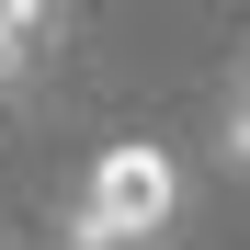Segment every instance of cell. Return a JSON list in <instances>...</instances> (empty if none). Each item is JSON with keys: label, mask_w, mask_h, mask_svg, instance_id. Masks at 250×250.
I'll list each match as a JSON object with an SVG mask.
<instances>
[{"label": "cell", "mask_w": 250, "mask_h": 250, "mask_svg": "<svg viewBox=\"0 0 250 250\" xmlns=\"http://www.w3.org/2000/svg\"><path fill=\"white\" fill-rule=\"evenodd\" d=\"M171 205H182V171L159 148H103L91 205L68 216V250H148L159 228H171Z\"/></svg>", "instance_id": "6da1fadb"}, {"label": "cell", "mask_w": 250, "mask_h": 250, "mask_svg": "<svg viewBox=\"0 0 250 250\" xmlns=\"http://www.w3.org/2000/svg\"><path fill=\"white\" fill-rule=\"evenodd\" d=\"M12 68H23V23L0 12V91H12Z\"/></svg>", "instance_id": "7a4b0ae2"}, {"label": "cell", "mask_w": 250, "mask_h": 250, "mask_svg": "<svg viewBox=\"0 0 250 250\" xmlns=\"http://www.w3.org/2000/svg\"><path fill=\"white\" fill-rule=\"evenodd\" d=\"M228 159H239V171H250V103L228 114Z\"/></svg>", "instance_id": "3957f363"}, {"label": "cell", "mask_w": 250, "mask_h": 250, "mask_svg": "<svg viewBox=\"0 0 250 250\" xmlns=\"http://www.w3.org/2000/svg\"><path fill=\"white\" fill-rule=\"evenodd\" d=\"M0 12H12V23H23V34H34V23H46V0H0Z\"/></svg>", "instance_id": "277c9868"}]
</instances>
